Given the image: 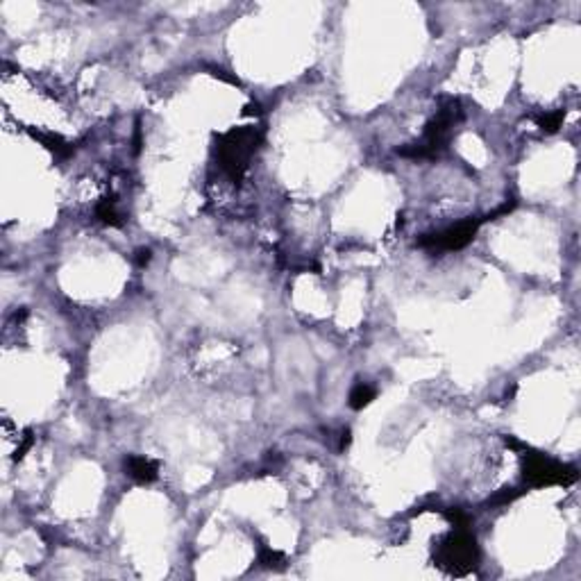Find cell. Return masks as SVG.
<instances>
[{
	"mask_svg": "<svg viewBox=\"0 0 581 581\" xmlns=\"http://www.w3.org/2000/svg\"><path fill=\"white\" fill-rule=\"evenodd\" d=\"M375 398H377V391L373 386L366 382H356L350 391V398H347V405H350L354 411H361V409H366Z\"/></svg>",
	"mask_w": 581,
	"mask_h": 581,
	"instance_id": "cell-9",
	"label": "cell"
},
{
	"mask_svg": "<svg viewBox=\"0 0 581 581\" xmlns=\"http://www.w3.org/2000/svg\"><path fill=\"white\" fill-rule=\"evenodd\" d=\"M479 545L468 529H454L434 547V563L447 575L466 577L479 565Z\"/></svg>",
	"mask_w": 581,
	"mask_h": 581,
	"instance_id": "cell-3",
	"label": "cell"
},
{
	"mask_svg": "<svg viewBox=\"0 0 581 581\" xmlns=\"http://www.w3.org/2000/svg\"><path fill=\"white\" fill-rule=\"evenodd\" d=\"M443 516L447 518V522H450L454 529H468L470 527V516L461 509H445Z\"/></svg>",
	"mask_w": 581,
	"mask_h": 581,
	"instance_id": "cell-13",
	"label": "cell"
},
{
	"mask_svg": "<svg viewBox=\"0 0 581 581\" xmlns=\"http://www.w3.org/2000/svg\"><path fill=\"white\" fill-rule=\"evenodd\" d=\"M261 141H263V132L254 125L232 128L216 136V145H214L216 161H218L221 170L234 184L243 182L247 168H250V159L259 150Z\"/></svg>",
	"mask_w": 581,
	"mask_h": 581,
	"instance_id": "cell-2",
	"label": "cell"
},
{
	"mask_svg": "<svg viewBox=\"0 0 581 581\" xmlns=\"http://www.w3.org/2000/svg\"><path fill=\"white\" fill-rule=\"evenodd\" d=\"M257 563L261 565V568H266V570L282 568V565H284V554L280 552V549H273V547H268V545H259V549H257Z\"/></svg>",
	"mask_w": 581,
	"mask_h": 581,
	"instance_id": "cell-10",
	"label": "cell"
},
{
	"mask_svg": "<svg viewBox=\"0 0 581 581\" xmlns=\"http://www.w3.org/2000/svg\"><path fill=\"white\" fill-rule=\"evenodd\" d=\"M150 261H152V250H150V247H139L136 254H134V266L136 268H145Z\"/></svg>",
	"mask_w": 581,
	"mask_h": 581,
	"instance_id": "cell-14",
	"label": "cell"
},
{
	"mask_svg": "<svg viewBox=\"0 0 581 581\" xmlns=\"http://www.w3.org/2000/svg\"><path fill=\"white\" fill-rule=\"evenodd\" d=\"M32 443H34L32 431H26V436H23V443L19 445V450H17V454H14V459H23V456H26V452L30 450V447H32Z\"/></svg>",
	"mask_w": 581,
	"mask_h": 581,
	"instance_id": "cell-15",
	"label": "cell"
},
{
	"mask_svg": "<svg viewBox=\"0 0 581 581\" xmlns=\"http://www.w3.org/2000/svg\"><path fill=\"white\" fill-rule=\"evenodd\" d=\"M96 218L103 223V225H110V227H121L125 218H123L119 205H116L114 198H105L100 200L96 205Z\"/></svg>",
	"mask_w": 581,
	"mask_h": 581,
	"instance_id": "cell-8",
	"label": "cell"
},
{
	"mask_svg": "<svg viewBox=\"0 0 581 581\" xmlns=\"http://www.w3.org/2000/svg\"><path fill=\"white\" fill-rule=\"evenodd\" d=\"M463 123V105L459 98L443 96L438 100V110L425 125L422 136L416 143H409L405 148H398V154L405 159H436L440 157L447 145L452 143L456 130Z\"/></svg>",
	"mask_w": 581,
	"mask_h": 581,
	"instance_id": "cell-1",
	"label": "cell"
},
{
	"mask_svg": "<svg viewBox=\"0 0 581 581\" xmlns=\"http://www.w3.org/2000/svg\"><path fill=\"white\" fill-rule=\"evenodd\" d=\"M522 477L524 482L533 488H545V486H572L577 482V470L547 456L543 452L531 450L529 445H524L522 450Z\"/></svg>",
	"mask_w": 581,
	"mask_h": 581,
	"instance_id": "cell-4",
	"label": "cell"
},
{
	"mask_svg": "<svg viewBox=\"0 0 581 581\" xmlns=\"http://www.w3.org/2000/svg\"><path fill=\"white\" fill-rule=\"evenodd\" d=\"M350 440H352V434H350V429H343L340 431V440H338V450L343 452L347 445H350Z\"/></svg>",
	"mask_w": 581,
	"mask_h": 581,
	"instance_id": "cell-16",
	"label": "cell"
},
{
	"mask_svg": "<svg viewBox=\"0 0 581 581\" xmlns=\"http://www.w3.org/2000/svg\"><path fill=\"white\" fill-rule=\"evenodd\" d=\"M524 491H520V488H502L500 493H495L491 500H488V504H493V507H507L511 504V502H516L518 498H520Z\"/></svg>",
	"mask_w": 581,
	"mask_h": 581,
	"instance_id": "cell-12",
	"label": "cell"
},
{
	"mask_svg": "<svg viewBox=\"0 0 581 581\" xmlns=\"http://www.w3.org/2000/svg\"><path fill=\"white\" fill-rule=\"evenodd\" d=\"M484 218H466L456 225H450L440 232H431V234H422L418 238V245L425 247L429 252H454L463 250L468 243H472V238L477 236L479 227L484 225Z\"/></svg>",
	"mask_w": 581,
	"mask_h": 581,
	"instance_id": "cell-5",
	"label": "cell"
},
{
	"mask_svg": "<svg viewBox=\"0 0 581 581\" xmlns=\"http://www.w3.org/2000/svg\"><path fill=\"white\" fill-rule=\"evenodd\" d=\"M123 468H125V475L136 484H152L157 482L159 477V463L148 459V456H139V454H130L125 461H123Z\"/></svg>",
	"mask_w": 581,
	"mask_h": 581,
	"instance_id": "cell-6",
	"label": "cell"
},
{
	"mask_svg": "<svg viewBox=\"0 0 581 581\" xmlns=\"http://www.w3.org/2000/svg\"><path fill=\"white\" fill-rule=\"evenodd\" d=\"M139 150H141V128L136 125V130H134V152L139 154Z\"/></svg>",
	"mask_w": 581,
	"mask_h": 581,
	"instance_id": "cell-17",
	"label": "cell"
},
{
	"mask_svg": "<svg viewBox=\"0 0 581 581\" xmlns=\"http://www.w3.org/2000/svg\"><path fill=\"white\" fill-rule=\"evenodd\" d=\"M30 136L34 139V141H39L43 145L45 150H50L55 157L59 159H66V157H71V154L75 152V145L71 141H66L64 136H59L55 134V132H41V130H30Z\"/></svg>",
	"mask_w": 581,
	"mask_h": 581,
	"instance_id": "cell-7",
	"label": "cell"
},
{
	"mask_svg": "<svg viewBox=\"0 0 581 581\" xmlns=\"http://www.w3.org/2000/svg\"><path fill=\"white\" fill-rule=\"evenodd\" d=\"M563 121H565V110H556V112H549V114H543V116H536V125L540 128V132H545V134H554V132H559Z\"/></svg>",
	"mask_w": 581,
	"mask_h": 581,
	"instance_id": "cell-11",
	"label": "cell"
}]
</instances>
